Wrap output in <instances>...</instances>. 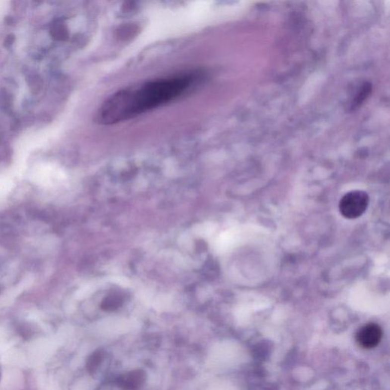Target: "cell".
Listing matches in <instances>:
<instances>
[{"instance_id": "obj_1", "label": "cell", "mask_w": 390, "mask_h": 390, "mask_svg": "<svg viewBox=\"0 0 390 390\" xmlns=\"http://www.w3.org/2000/svg\"><path fill=\"white\" fill-rule=\"evenodd\" d=\"M201 78L200 73H186L120 90L103 102L98 109L97 119L103 124L132 119L177 99L189 91Z\"/></svg>"}, {"instance_id": "obj_2", "label": "cell", "mask_w": 390, "mask_h": 390, "mask_svg": "<svg viewBox=\"0 0 390 390\" xmlns=\"http://www.w3.org/2000/svg\"><path fill=\"white\" fill-rule=\"evenodd\" d=\"M369 202V196L365 191H350L340 201V213L347 219H356L367 211Z\"/></svg>"}, {"instance_id": "obj_3", "label": "cell", "mask_w": 390, "mask_h": 390, "mask_svg": "<svg viewBox=\"0 0 390 390\" xmlns=\"http://www.w3.org/2000/svg\"><path fill=\"white\" fill-rule=\"evenodd\" d=\"M383 331L379 325L369 323L361 327L356 334V340L360 346L371 349L379 345L382 339Z\"/></svg>"}, {"instance_id": "obj_4", "label": "cell", "mask_w": 390, "mask_h": 390, "mask_svg": "<svg viewBox=\"0 0 390 390\" xmlns=\"http://www.w3.org/2000/svg\"><path fill=\"white\" fill-rule=\"evenodd\" d=\"M144 373L136 371L124 374L118 380V385L125 390H134L144 383Z\"/></svg>"}, {"instance_id": "obj_5", "label": "cell", "mask_w": 390, "mask_h": 390, "mask_svg": "<svg viewBox=\"0 0 390 390\" xmlns=\"http://www.w3.org/2000/svg\"><path fill=\"white\" fill-rule=\"evenodd\" d=\"M371 90H372L371 84L365 82V83L363 85V86L361 87V90L358 91V93L357 94L355 99H354V102H353L352 104V108H356V107H358L360 105H361V104L364 102V100L367 98V97L371 94Z\"/></svg>"}, {"instance_id": "obj_6", "label": "cell", "mask_w": 390, "mask_h": 390, "mask_svg": "<svg viewBox=\"0 0 390 390\" xmlns=\"http://www.w3.org/2000/svg\"><path fill=\"white\" fill-rule=\"evenodd\" d=\"M101 359H102V354L101 352L94 353L90 357L88 363H87L88 371H91V372L95 371L96 368H98V365H99L100 363H101Z\"/></svg>"}, {"instance_id": "obj_7", "label": "cell", "mask_w": 390, "mask_h": 390, "mask_svg": "<svg viewBox=\"0 0 390 390\" xmlns=\"http://www.w3.org/2000/svg\"><path fill=\"white\" fill-rule=\"evenodd\" d=\"M1 374H2V372H1V368H0V380H1Z\"/></svg>"}]
</instances>
